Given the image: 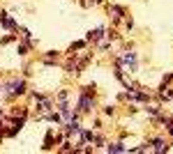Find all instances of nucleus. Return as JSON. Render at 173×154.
I'll list each match as a JSON object with an SVG mask.
<instances>
[{"label": "nucleus", "mask_w": 173, "mask_h": 154, "mask_svg": "<svg viewBox=\"0 0 173 154\" xmlns=\"http://www.w3.org/2000/svg\"><path fill=\"white\" fill-rule=\"evenodd\" d=\"M90 106H92V101H90L88 97H81V108H83V111H90Z\"/></svg>", "instance_id": "1"}, {"label": "nucleus", "mask_w": 173, "mask_h": 154, "mask_svg": "<svg viewBox=\"0 0 173 154\" xmlns=\"http://www.w3.org/2000/svg\"><path fill=\"white\" fill-rule=\"evenodd\" d=\"M125 62L134 67V62H136V58H134V53H127V55H125Z\"/></svg>", "instance_id": "2"}, {"label": "nucleus", "mask_w": 173, "mask_h": 154, "mask_svg": "<svg viewBox=\"0 0 173 154\" xmlns=\"http://www.w3.org/2000/svg\"><path fill=\"white\" fill-rule=\"evenodd\" d=\"M109 150H111V152H122L120 145H109Z\"/></svg>", "instance_id": "5"}, {"label": "nucleus", "mask_w": 173, "mask_h": 154, "mask_svg": "<svg viewBox=\"0 0 173 154\" xmlns=\"http://www.w3.org/2000/svg\"><path fill=\"white\" fill-rule=\"evenodd\" d=\"M155 150H157V152H162V150H164V143H162V140H155Z\"/></svg>", "instance_id": "4"}, {"label": "nucleus", "mask_w": 173, "mask_h": 154, "mask_svg": "<svg viewBox=\"0 0 173 154\" xmlns=\"http://www.w3.org/2000/svg\"><path fill=\"white\" fill-rule=\"evenodd\" d=\"M12 92L16 94V92H23V83H14V85H12Z\"/></svg>", "instance_id": "3"}]
</instances>
